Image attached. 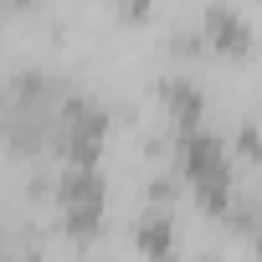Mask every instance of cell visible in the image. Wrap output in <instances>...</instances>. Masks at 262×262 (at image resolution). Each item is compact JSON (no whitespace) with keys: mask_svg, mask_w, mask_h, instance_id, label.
Instances as JSON below:
<instances>
[{"mask_svg":"<svg viewBox=\"0 0 262 262\" xmlns=\"http://www.w3.org/2000/svg\"><path fill=\"white\" fill-rule=\"evenodd\" d=\"M201 88L195 82H185V77H170L165 82V113H170V123L175 128H195L201 123Z\"/></svg>","mask_w":262,"mask_h":262,"instance_id":"277c9868","label":"cell"},{"mask_svg":"<svg viewBox=\"0 0 262 262\" xmlns=\"http://www.w3.org/2000/svg\"><path fill=\"white\" fill-rule=\"evenodd\" d=\"M134 247L149 257V262H175L180 257V236H175V221H170V211L155 201V211H144L139 221H134Z\"/></svg>","mask_w":262,"mask_h":262,"instance_id":"7a4b0ae2","label":"cell"},{"mask_svg":"<svg viewBox=\"0 0 262 262\" xmlns=\"http://www.w3.org/2000/svg\"><path fill=\"white\" fill-rule=\"evenodd\" d=\"M206 47L221 52V57H247L252 52V26L231 6H211L206 11Z\"/></svg>","mask_w":262,"mask_h":262,"instance_id":"3957f363","label":"cell"},{"mask_svg":"<svg viewBox=\"0 0 262 262\" xmlns=\"http://www.w3.org/2000/svg\"><path fill=\"white\" fill-rule=\"evenodd\" d=\"M57 221L72 242H93V231L103 226V175H98V165H62Z\"/></svg>","mask_w":262,"mask_h":262,"instance_id":"6da1fadb","label":"cell"}]
</instances>
